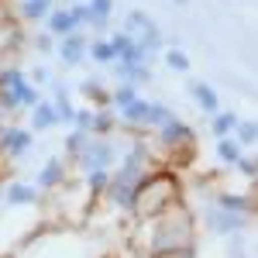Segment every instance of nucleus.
Masks as SVG:
<instances>
[{
  "label": "nucleus",
  "mask_w": 258,
  "mask_h": 258,
  "mask_svg": "<svg viewBox=\"0 0 258 258\" xmlns=\"http://www.w3.org/2000/svg\"><path fill=\"white\" fill-rule=\"evenodd\" d=\"M159 145H165V148H182V145H193V127H189L186 120L172 117L169 124H162V127H159Z\"/></svg>",
  "instance_id": "nucleus-5"
},
{
  "label": "nucleus",
  "mask_w": 258,
  "mask_h": 258,
  "mask_svg": "<svg viewBox=\"0 0 258 258\" xmlns=\"http://www.w3.org/2000/svg\"><path fill=\"white\" fill-rule=\"evenodd\" d=\"M35 83H52V76H48L45 69H35Z\"/></svg>",
  "instance_id": "nucleus-33"
},
{
  "label": "nucleus",
  "mask_w": 258,
  "mask_h": 258,
  "mask_svg": "<svg viewBox=\"0 0 258 258\" xmlns=\"http://www.w3.org/2000/svg\"><path fill=\"white\" fill-rule=\"evenodd\" d=\"M4 200L14 203V207H28V203L38 200V186H31V182H11L4 189Z\"/></svg>",
  "instance_id": "nucleus-12"
},
{
  "label": "nucleus",
  "mask_w": 258,
  "mask_h": 258,
  "mask_svg": "<svg viewBox=\"0 0 258 258\" xmlns=\"http://www.w3.org/2000/svg\"><path fill=\"white\" fill-rule=\"evenodd\" d=\"M93 114H97V110H86V107H83V110H76V114H73V124H76L80 131H90V124H93Z\"/></svg>",
  "instance_id": "nucleus-30"
},
{
  "label": "nucleus",
  "mask_w": 258,
  "mask_h": 258,
  "mask_svg": "<svg viewBox=\"0 0 258 258\" xmlns=\"http://www.w3.org/2000/svg\"><path fill=\"white\" fill-rule=\"evenodd\" d=\"M62 182H66V165H62V159H48L38 169V186L41 189H55Z\"/></svg>",
  "instance_id": "nucleus-11"
},
{
  "label": "nucleus",
  "mask_w": 258,
  "mask_h": 258,
  "mask_svg": "<svg viewBox=\"0 0 258 258\" xmlns=\"http://www.w3.org/2000/svg\"><path fill=\"white\" fill-rule=\"evenodd\" d=\"M234 127H238V114H227V110H217L214 120H210L214 138H231V135H234Z\"/></svg>",
  "instance_id": "nucleus-18"
},
{
  "label": "nucleus",
  "mask_w": 258,
  "mask_h": 258,
  "mask_svg": "<svg viewBox=\"0 0 258 258\" xmlns=\"http://www.w3.org/2000/svg\"><path fill=\"white\" fill-rule=\"evenodd\" d=\"M117 159V148L110 145L107 138H90V145L83 148L76 162H80L83 172H93V169H110V162Z\"/></svg>",
  "instance_id": "nucleus-4"
},
{
  "label": "nucleus",
  "mask_w": 258,
  "mask_h": 258,
  "mask_svg": "<svg viewBox=\"0 0 258 258\" xmlns=\"http://www.w3.org/2000/svg\"><path fill=\"white\" fill-rule=\"evenodd\" d=\"M35 48L48 55V52H55V38H52V35H38V38H35Z\"/></svg>",
  "instance_id": "nucleus-32"
},
{
  "label": "nucleus",
  "mask_w": 258,
  "mask_h": 258,
  "mask_svg": "<svg viewBox=\"0 0 258 258\" xmlns=\"http://www.w3.org/2000/svg\"><path fill=\"white\" fill-rule=\"evenodd\" d=\"M234 169H241L248 179H255V172H258V165H255V159H248V155H241L238 162H234Z\"/></svg>",
  "instance_id": "nucleus-31"
},
{
  "label": "nucleus",
  "mask_w": 258,
  "mask_h": 258,
  "mask_svg": "<svg viewBox=\"0 0 258 258\" xmlns=\"http://www.w3.org/2000/svg\"><path fill=\"white\" fill-rule=\"evenodd\" d=\"M189 93H193V100H197V103L203 107V110H207V114H210V117H214V114L220 110L217 90H214L210 83H193V86H189Z\"/></svg>",
  "instance_id": "nucleus-13"
},
{
  "label": "nucleus",
  "mask_w": 258,
  "mask_h": 258,
  "mask_svg": "<svg viewBox=\"0 0 258 258\" xmlns=\"http://www.w3.org/2000/svg\"><path fill=\"white\" fill-rule=\"evenodd\" d=\"M52 107H55V114H59V124H73V114H76V110H73V103H69V90H66V86H55V103H52Z\"/></svg>",
  "instance_id": "nucleus-21"
},
{
  "label": "nucleus",
  "mask_w": 258,
  "mask_h": 258,
  "mask_svg": "<svg viewBox=\"0 0 258 258\" xmlns=\"http://www.w3.org/2000/svg\"><path fill=\"white\" fill-rule=\"evenodd\" d=\"M172 4H186V0H172Z\"/></svg>",
  "instance_id": "nucleus-35"
},
{
  "label": "nucleus",
  "mask_w": 258,
  "mask_h": 258,
  "mask_svg": "<svg viewBox=\"0 0 258 258\" xmlns=\"http://www.w3.org/2000/svg\"><path fill=\"white\" fill-rule=\"evenodd\" d=\"M28 148H31V131H24V127H7L0 152H7V155H28Z\"/></svg>",
  "instance_id": "nucleus-9"
},
{
  "label": "nucleus",
  "mask_w": 258,
  "mask_h": 258,
  "mask_svg": "<svg viewBox=\"0 0 258 258\" xmlns=\"http://www.w3.org/2000/svg\"><path fill=\"white\" fill-rule=\"evenodd\" d=\"M234 141H238L241 148H251L258 141V127L251 120H238V127H234Z\"/></svg>",
  "instance_id": "nucleus-25"
},
{
  "label": "nucleus",
  "mask_w": 258,
  "mask_h": 258,
  "mask_svg": "<svg viewBox=\"0 0 258 258\" xmlns=\"http://www.w3.org/2000/svg\"><path fill=\"white\" fill-rule=\"evenodd\" d=\"M138 97V90H135V86H117V90H114V93H110V103H114V107H127V103H131V100Z\"/></svg>",
  "instance_id": "nucleus-29"
},
{
  "label": "nucleus",
  "mask_w": 258,
  "mask_h": 258,
  "mask_svg": "<svg viewBox=\"0 0 258 258\" xmlns=\"http://www.w3.org/2000/svg\"><path fill=\"white\" fill-rule=\"evenodd\" d=\"M165 66H169L172 73H186L193 62H189V55H186L182 48H169V52H165Z\"/></svg>",
  "instance_id": "nucleus-28"
},
{
  "label": "nucleus",
  "mask_w": 258,
  "mask_h": 258,
  "mask_svg": "<svg viewBox=\"0 0 258 258\" xmlns=\"http://www.w3.org/2000/svg\"><path fill=\"white\" fill-rule=\"evenodd\" d=\"M4 135H7V124H0V145H4Z\"/></svg>",
  "instance_id": "nucleus-34"
},
{
  "label": "nucleus",
  "mask_w": 258,
  "mask_h": 258,
  "mask_svg": "<svg viewBox=\"0 0 258 258\" xmlns=\"http://www.w3.org/2000/svg\"><path fill=\"white\" fill-rule=\"evenodd\" d=\"M207 227H210L214 234H238L241 227H244V217H241V214H227V210H220V207H210V210H207Z\"/></svg>",
  "instance_id": "nucleus-6"
},
{
  "label": "nucleus",
  "mask_w": 258,
  "mask_h": 258,
  "mask_svg": "<svg viewBox=\"0 0 258 258\" xmlns=\"http://www.w3.org/2000/svg\"><path fill=\"white\" fill-rule=\"evenodd\" d=\"M107 182H110V169H93V172L83 176V186H86L90 197H100V193L107 189Z\"/></svg>",
  "instance_id": "nucleus-20"
},
{
  "label": "nucleus",
  "mask_w": 258,
  "mask_h": 258,
  "mask_svg": "<svg viewBox=\"0 0 258 258\" xmlns=\"http://www.w3.org/2000/svg\"><path fill=\"white\" fill-rule=\"evenodd\" d=\"M90 138H93V135H90V131H80V127H76V131H69V138H66V152L76 159L83 148L90 145Z\"/></svg>",
  "instance_id": "nucleus-26"
},
{
  "label": "nucleus",
  "mask_w": 258,
  "mask_h": 258,
  "mask_svg": "<svg viewBox=\"0 0 258 258\" xmlns=\"http://www.w3.org/2000/svg\"><path fill=\"white\" fill-rule=\"evenodd\" d=\"M69 4H83V0H69Z\"/></svg>",
  "instance_id": "nucleus-36"
},
{
  "label": "nucleus",
  "mask_w": 258,
  "mask_h": 258,
  "mask_svg": "<svg viewBox=\"0 0 258 258\" xmlns=\"http://www.w3.org/2000/svg\"><path fill=\"white\" fill-rule=\"evenodd\" d=\"M244 155V148H241L234 138H217V159L227 162V165H234V162Z\"/></svg>",
  "instance_id": "nucleus-22"
},
{
  "label": "nucleus",
  "mask_w": 258,
  "mask_h": 258,
  "mask_svg": "<svg viewBox=\"0 0 258 258\" xmlns=\"http://www.w3.org/2000/svg\"><path fill=\"white\" fill-rule=\"evenodd\" d=\"M114 131V114L110 110H97L93 124H90V135H110Z\"/></svg>",
  "instance_id": "nucleus-27"
},
{
  "label": "nucleus",
  "mask_w": 258,
  "mask_h": 258,
  "mask_svg": "<svg viewBox=\"0 0 258 258\" xmlns=\"http://www.w3.org/2000/svg\"><path fill=\"white\" fill-rule=\"evenodd\" d=\"M41 100L38 86L24 80L21 69H0V110L4 114H14V110H24V107H35Z\"/></svg>",
  "instance_id": "nucleus-2"
},
{
  "label": "nucleus",
  "mask_w": 258,
  "mask_h": 258,
  "mask_svg": "<svg viewBox=\"0 0 258 258\" xmlns=\"http://www.w3.org/2000/svg\"><path fill=\"white\" fill-rule=\"evenodd\" d=\"M31 110H35V120H31V124H35L38 131H45V127H55V124H59V114H55V107H52V103H41V100H38Z\"/></svg>",
  "instance_id": "nucleus-19"
},
{
  "label": "nucleus",
  "mask_w": 258,
  "mask_h": 258,
  "mask_svg": "<svg viewBox=\"0 0 258 258\" xmlns=\"http://www.w3.org/2000/svg\"><path fill=\"white\" fill-rule=\"evenodd\" d=\"M86 55H90L93 62H100V66H114V62H117L110 38H97V41H90V45H86Z\"/></svg>",
  "instance_id": "nucleus-16"
},
{
  "label": "nucleus",
  "mask_w": 258,
  "mask_h": 258,
  "mask_svg": "<svg viewBox=\"0 0 258 258\" xmlns=\"http://www.w3.org/2000/svg\"><path fill=\"white\" fill-rule=\"evenodd\" d=\"M114 73H117L120 86H135V90L152 80V69H148V66H124V62H114Z\"/></svg>",
  "instance_id": "nucleus-8"
},
{
  "label": "nucleus",
  "mask_w": 258,
  "mask_h": 258,
  "mask_svg": "<svg viewBox=\"0 0 258 258\" xmlns=\"http://www.w3.org/2000/svg\"><path fill=\"white\" fill-rule=\"evenodd\" d=\"M172 117H176V114H172L165 103H159V100H155V103L148 107V124H145V127H155V131H159L162 124H169Z\"/></svg>",
  "instance_id": "nucleus-23"
},
{
  "label": "nucleus",
  "mask_w": 258,
  "mask_h": 258,
  "mask_svg": "<svg viewBox=\"0 0 258 258\" xmlns=\"http://www.w3.org/2000/svg\"><path fill=\"white\" fill-rule=\"evenodd\" d=\"M148 107H152V100L135 97L127 107H120V120H124L127 127H145V124H148Z\"/></svg>",
  "instance_id": "nucleus-10"
},
{
  "label": "nucleus",
  "mask_w": 258,
  "mask_h": 258,
  "mask_svg": "<svg viewBox=\"0 0 258 258\" xmlns=\"http://www.w3.org/2000/svg\"><path fill=\"white\" fill-rule=\"evenodd\" d=\"M83 4H86V24L107 28V21H110V11H114V0H83Z\"/></svg>",
  "instance_id": "nucleus-14"
},
{
  "label": "nucleus",
  "mask_w": 258,
  "mask_h": 258,
  "mask_svg": "<svg viewBox=\"0 0 258 258\" xmlns=\"http://www.w3.org/2000/svg\"><path fill=\"white\" fill-rule=\"evenodd\" d=\"M83 24H86V4H69V7H59L45 18V35L66 38V35L80 31Z\"/></svg>",
  "instance_id": "nucleus-3"
},
{
  "label": "nucleus",
  "mask_w": 258,
  "mask_h": 258,
  "mask_svg": "<svg viewBox=\"0 0 258 258\" xmlns=\"http://www.w3.org/2000/svg\"><path fill=\"white\" fill-rule=\"evenodd\" d=\"M238 258H244V255H238Z\"/></svg>",
  "instance_id": "nucleus-37"
},
{
  "label": "nucleus",
  "mask_w": 258,
  "mask_h": 258,
  "mask_svg": "<svg viewBox=\"0 0 258 258\" xmlns=\"http://www.w3.org/2000/svg\"><path fill=\"white\" fill-rule=\"evenodd\" d=\"M189 231H193V224L182 214V207H169V210L155 214V220H152L148 251L155 258H162V255H169V251H176V248H186L189 244Z\"/></svg>",
  "instance_id": "nucleus-1"
},
{
  "label": "nucleus",
  "mask_w": 258,
  "mask_h": 258,
  "mask_svg": "<svg viewBox=\"0 0 258 258\" xmlns=\"http://www.w3.org/2000/svg\"><path fill=\"white\" fill-rule=\"evenodd\" d=\"M52 11H55L52 0H21V7H18V14L24 21H45Z\"/></svg>",
  "instance_id": "nucleus-15"
},
{
  "label": "nucleus",
  "mask_w": 258,
  "mask_h": 258,
  "mask_svg": "<svg viewBox=\"0 0 258 258\" xmlns=\"http://www.w3.org/2000/svg\"><path fill=\"white\" fill-rule=\"evenodd\" d=\"M80 93L86 100H93V103H110V93L100 86V80H83L80 83Z\"/></svg>",
  "instance_id": "nucleus-24"
},
{
  "label": "nucleus",
  "mask_w": 258,
  "mask_h": 258,
  "mask_svg": "<svg viewBox=\"0 0 258 258\" xmlns=\"http://www.w3.org/2000/svg\"><path fill=\"white\" fill-rule=\"evenodd\" d=\"M214 207L227 210V214H241V217H244V214L251 210V200H248V197H241V193H220Z\"/></svg>",
  "instance_id": "nucleus-17"
},
{
  "label": "nucleus",
  "mask_w": 258,
  "mask_h": 258,
  "mask_svg": "<svg viewBox=\"0 0 258 258\" xmlns=\"http://www.w3.org/2000/svg\"><path fill=\"white\" fill-rule=\"evenodd\" d=\"M86 45H90V41L83 38L80 31L66 35V38L59 41V59L66 62V66H80V62L86 59Z\"/></svg>",
  "instance_id": "nucleus-7"
}]
</instances>
